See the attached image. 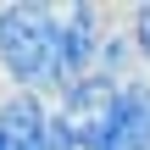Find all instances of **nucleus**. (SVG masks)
I'll list each match as a JSON object with an SVG mask.
<instances>
[{
    "instance_id": "7ed1b4c3",
    "label": "nucleus",
    "mask_w": 150,
    "mask_h": 150,
    "mask_svg": "<svg viewBox=\"0 0 150 150\" xmlns=\"http://www.w3.org/2000/svg\"><path fill=\"white\" fill-rule=\"evenodd\" d=\"M117 89H122V83H111V78L89 72V78L67 83V89L50 100V106H56V117L72 128L78 150H95V139L106 134V122H111V111H117Z\"/></svg>"
},
{
    "instance_id": "20e7f679",
    "label": "nucleus",
    "mask_w": 150,
    "mask_h": 150,
    "mask_svg": "<svg viewBox=\"0 0 150 150\" xmlns=\"http://www.w3.org/2000/svg\"><path fill=\"white\" fill-rule=\"evenodd\" d=\"M50 122H56V106L45 95H28V89L0 95V150H50Z\"/></svg>"
},
{
    "instance_id": "39448f33",
    "label": "nucleus",
    "mask_w": 150,
    "mask_h": 150,
    "mask_svg": "<svg viewBox=\"0 0 150 150\" xmlns=\"http://www.w3.org/2000/svg\"><path fill=\"white\" fill-rule=\"evenodd\" d=\"M95 150H150V78H128L117 89V111L106 122V134L95 139Z\"/></svg>"
},
{
    "instance_id": "f257e3e1",
    "label": "nucleus",
    "mask_w": 150,
    "mask_h": 150,
    "mask_svg": "<svg viewBox=\"0 0 150 150\" xmlns=\"http://www.w3.org/2000/svg\"><path fill=\"white\" fill-rule=\"evenodd\" d=\"M0 72H6L11 89H28V95H45V100L61 95L56 6H45V0H6L0 6Z\"/></svg>"
},
{
    "instance_id": "6e6552de",
    "label": "nucleus",
    "mask_w": 150,
    "mask_h": 150,
    "mask_svg": "<svg viewBox=\"0 0 150 150\" xmlns=\"http://www.w3.org/2000/svg\"><path fill=\"white\" fill-rule=\"evenodd\" d=\"M50 150H78V139H72V128H67L61 117L50 122Z\"/></svg>"
},
{
    "instance_id": "1a4fd4ad",
    "label": "nucleus",
    "mask_w": 150,
    "mask_h": 150,
    "mask_svg": "<svg viewBox=\"0 0 150 150\" xmlns=\"http://www.w3.org/2000/svg\"><path fill=\"white\" fill-rule=\"evenodd\" d=\"M0 6H6V0H0Z\"/></svg>"
},
{
    "instance_id": "0eeeda50",
    "label": "nucleus",
    "mask_w": 150,
    "mask_h": 150,
    "mask_svg": "<svg viewBox=\"0 0 150 150\" xmlns=\"http://www.w3.org/2000/svg\"><path fill=\"white\" fill-rule=\"evenodd\" d=\"M122 28H128V39H134V56H139V72L150 78V0H139V6H128Z\"/></svg>"
},
{
    "instance_id": "423d86ee",
    "label": "nucleus",
    "mask_w": 150,
    "mask_h": 150,
    "mask_svg": "<svg viewBox=\"0 0 150 150\" xmlns=\"http://www.w3.org/2000/svg\"><path fill=\"white\" fill-rule=\"evenodd\" d=\"M95 72H100V78H111V83H128V78H139V56H134V39H128L122 17L106 28V39H100V56H95Z\"/></svg>"
},
{
    "instance_id": "f03ea898",
    "label": "nucleus",
    "mask_w": 150,
    "mask_h": 150,
    "mask_svg": "<svg viewBox=\"0 0 150 150\" xmlns=\"http://www.w3.org/2000/svg\"><path fill=\"white\" fill-rule=\"evenodd\" d=\"M106 28H111V11L95 6V0L56 6V78H61V89L95 72V56H100Z\"/></svg>"
}]
</instances>
